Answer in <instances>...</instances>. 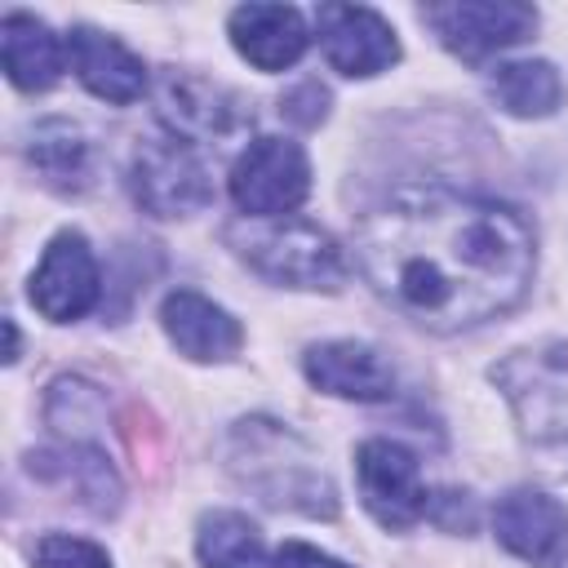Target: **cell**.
Returning a JSON list of instances; mask_svg holds the SVG:
<instances>
[{"instance_id": "ba28073f", "label": "cell", "mask_w": 568, "mask_h": 568, "mask_svg": "<svg viewBox=\"0 0 568 568\" xmlns=\"http://www.w3.org/2000/svg\"><path fill=\"white\" fill-rule=\"evenodd\" d=\"M355 479L368 515L382 528H413L430 510V493L422 484L417 457L395 439H364L355 453Z\"/></svg>"}, {"instance_id": "30bf717a", "label": "cell", "mask_w": 568, "mask_h": 568, "mask_svg": "<svg viewBox=\"0 0 568 568\" xmlns=\"http://www.w3.org/2000/svg\"><path fill=\"white\" fill-rule=\"evenodd\" d=\"M315 31H320V49H324L328 67L351 75V80H368V75H377V71L399 62L395 27L377 9L320 4L315 9Z\"/></svg>"}, {"instance_id": "7402d4cb", "label": "cell", "mask_w": 568, "mask_h": 568, "mask_svg": "<svg viewBox=\"0 0 568 568\" xmlns=\"http://www.w3.org/2000/svg\"><path fill=\"white\" fill-rule=\"evenodd\" d=\"M49 395L62 399V404H71L67 413H49V422H53L58 430H71V444H80V430H89V426L102 417V395H98V386H89V382H80V377H58Z\"/></svg>"}, {"instance_id": "9a60e30c", "label": "cell", "mask_w": 568, "mask_h": 568, "mask_svg": "<svg viewBox=\"0 0 568 568\" xmlns=\"http://www.w3.org/2000/svg\"><path fill=\"white\" fill-rule=\"evenodd\" d=\"M226 31L235 53L257 71H288L311 44L306 18L293 4H240L231 9Z\"/></svg>"}, {"instance_id": "7c38bea8", "label": "cell", "mask_w": 568, "mask_h": 568, "mask_svg": "<svg viewBox=\"0 0 568 568\" xmlns=\"http://www.w3.org/2000/svg\"><path fill=\"white\" fill-rule=\"evenodd\" d=\"M302 368H306L311 386H320L324 395H337V399L382 404L395 395V368L368 342H351V337L320 342L302 355Z\"/></svg>"}, {"instance_id": "7a4b0ae2", "label": "cell", "mask_w": 568, "mask_h": 568, "mask_svg": "<svg viewBox=\"0 0 568 568\" xmlns=\"http://www.w3.org/2000/svg\"><path fill=\"white\" fill-rule=\"evenodd\" d=\"M226 462L244 488H253L266 506H288L302 515H337V488L320 470L306 439L266 417H244L231 430Z\"/></svg>"}, {"instance_id": "3957f363", "label": "cell", "mask_w": 568, "mask_h": 568, "mask_svg": "<svg viewBox=\"0 0 568 568\" xmlns=\"http://www.w3.org/2000/svg\"><path fill=\"white\" fill-rule=\"evenodd\" d=\"M493 382L541 466L568 475V346L541 342L510 351L501 364H493Z\"/></svg>"}, {"instance_id": "8fae6325", "label": "cell", "mask_w": 568, "mask_h": 568, "mask_svg": "<svg viewBox=\"0 0 568 568\" xmlns=\"http://www.w3.org/2000/svg\"><path fill=\"white\" fill-rule=\"evenodd\" d=\"M493 532L515 559L532 568H564L568 559V510L541 488L501 493L493 506Z\"/></svg>"}, {"instance_id": "cb8c5ba5", "label": "cell", "mask_w": 568, "mask_h": 568, "mask_svg": "<svg viewBox=\"0 0 568 568\" xmlns=\"http://www.w3.org/2000/svg\"><path fill=\"white\" fill-rule=\"evenodd\" d=\"M271 568H351V564H342V559H333V555H324V550H315L306 541H284L275 550Z\"/></svg>"}, {"instance_id": "5bb4252c", "label": "cell", "mask_w": 568, "mask_h": 568, "mask_svg": "<svg viewBox=\"0 0 568 568\" xmlns=\"http://www.w3.org/2000/svg\"><path fill=\"white\" fill-rule=\"evenodd\" d=\"M67 58H71L75 80L93 98H102V102L129 106V102H138L146 93V67H142V58L129 44H120L115 36L98 31V27H71Z\"/></svg>"}, {"instance_id": "ffe728a7", "label": "cell", "mask_w": 568, "mask_h": 568, "mask_svg": "<svg viewBox=\"0 0 568 568\" xmlns=\"http://www.w3.org/2000/svg\"><path fill=\"white\" fill-rule=\"evenodd\" d=\"M195 555L204 568H266L262 532L240 510H209L195 528Z\"/></svg>"}, {"instance_id": "e0dca14e", "label": "cell", "mask_w": 568, "mask_h": 568, "mask_svg": "<svg viewBox=\"0 0 568 568\" xmlns=\"http://www.w3.org/2000/svg\"><path fill=\"white\" fill-rule=\"evenodd\" d=\"M0 58H4V75L13 89L22 93H44L62 80V62H67V44L31 13H4L0 22Z\"/></svg>"}, {"instance_id": "2e32d148", "label": "cell", "mask_w": 568, "mask_h": 568, "mask_svg": "<svg viewBox=\"0 0 568 568\" xmlns=\"http://www.w3.org/2000/svg\"><path fill=\"white\" fill-rule=\"evenodd\" d=\"M155 106H160V120L173 129V138H186V142L217 138L240 120V106L222 84H209L186 71H169L160 80Z\"/></svg>"}, {"instance_id": "8992f818", "label": "cell", "mask_w": 568, "mask_h": 568, "mask_svg": "<svg viewBox=\"0 0 568 568\" xmlns=\"http://www.w3.org/2000/svg\"><path fill=\"white\" fill-rule=\"evenodd\" d=\"M133 200L155 217H191L213 200L209 164L186 138H151L133 155Z\"/></svg>"}, {"instance_id": "d6986e66", "label": "cell", "mask_w": 568, "mask_h": 568, "mask_svg": "<svg viewBox=\"0 0 568 568\" xmlns=\"http://www.w3.org/2000/svg\"><path fill=\"white\" fill-rule=\"evenodd\" d=\"M493 98L501 111L519 115V120H541L564 102V80L550 62L541 58H524V62H501L488 80Z\"/></svg>"}, {"instance_id": "603a6c76", "label": "cell", "mask_w": 568, "mask_h": 568, "mask_svg": "<svg viewBox=\"0 0 568 568\" xmlns=\"http://www.w3.org/2000/svg\"><path fill=\"white\" fill-rule=\"evenodd\" d=\"M36 568H111V559L98 541L71 532H44L36 546Z\"/></svg>"}, {"instance_id": "5b68a950", "label": "cell", "mask_w": 568, "mask_h": 568, "mask_svg": "<svg viewBox=\"0 0 568 568\" xmlns=\"http://www.w3.org/2000/svg\"><path fill=\"white\" fill-rule=\"evenodd\" d=\"M311 160L293 138H253L231 164V200L244 217L275 222L306 204Z\"/></svg>"}, {"instance_id": "277c9868", "label": "cell", "mask_w": 568, "mask_h": 568, "mask_svg": "<svg viewBox=\"0 0 568 568\" xmlns=\"http://www.w3.org/2000/svg\"><path fill=\"white\" fill-rule=\"evenodd\" d=\"M240 257L271 284H288V288H342L346 280V253L342 244L302 217H284L271 226H253L244 235H235Z\"/></svg>"}, {"instance_id": "ac0fdd59", "label": "cell", "mask_w": 568, "mask_h": 568, "mask_svg": "<svg viewBox=\"0 0 568 568\" xmlns=\"http://www.w3.org/2000/svg\"><path fill=\"white\" fill-rule=\"evenodd\" d=\"M31 475H40L49 484H62V488H75L80 501L93 506L98 515H111L120 506V479H115V470L106 466V457L98 448L71 444L62 453H31Z\"/></svg>"}, {"instance_id": "4fadbf2b", "label": "cell", "mask_w": 568, "mask_h": 568, "mask_svg": "<svg viewBox=\"0 0 568 568\" xmlns=\"http://www.w3.org/2000/svg\"><path fill=\"white\" fill-rule=\"evenodd\" d=\"M160 324H164L169 342L195 364H222L244 342L240 320L195 288H173L160 306Z\"/></svg>"}, {"instance_id": "44dd1931", "label": "cell", "mask_w": 568, "mask_h": 568, "mask_svg": "<svg viewBox=\"0 0 568 568\" xmlns=\"http://www.w3.org/2000/svg\"><path fill=\"white\" fill-rule=\"evenodd\" d=\"M27 155L36 164V173L58 186V191H80L84 178H89V142L75 124L67 120H44L36 124L31 142H27Z\"/></svg>"}, {"instance_id": "6da1fadb", "label": "cell", "mask_w": 568, "mask_h": 568, "mask_svg": "<svg viewBox=\"0 0 568 568\" xmlns=\"http://www.w3.org/2000/svg\"><path fill=\"white\" fill-rule=\"evenodd\" d=\"M355 266L417 328L462 333L524 302L537 244L510 204L426 182L382 195L359 217Z\"/></svg>"}, {"instance_id": "9c48e42d", "label": "cell", "mask_w": 568, "mask_h": 568, "mask_svg": "<svg viewBox=\"0 0 568 568\" xmlns=\"http://www.w3.org/2000/svg\"><path fill=\"white\" fill-rule=\"evenodd\" d=\"M98 293H102V275L89 240L80 231H58L31 271L27 284L31 306L53 324H71L98 306Z\"/></svg>"}, {"instance_id": "52a82bcc", "label": "cell", "mask_w": 568, "mask_h": 568, "mask_svg": "<svg viewBox=\"0 0 568 568\" xmlns=\"http://www.w3.org/2000/svg\"><path fill=\"white\" fill-rule=\"evenodd\" d=\"M426 27L439 36L448 53L462 62H484L537 31V9L519 0H453V4H426Z\"/></svg>"}]
</instances>
